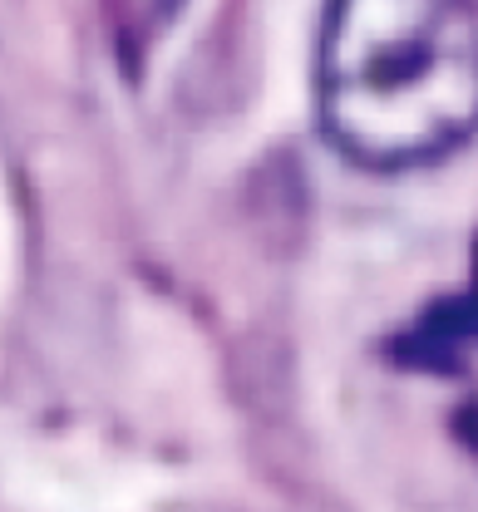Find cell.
I'll return each instance as SVG.
<instances>
[{
  "label": "cell",
  "instance_id": "cell-1",
  "mask_svg": "<svg viewBox=\"0 0 478 512\" xmlns=\"http://www.w3.org/2000/svg\"><path fill=\"white\" fill-rule=\"evenodd\" d=\"M316 124L360 168L400 173L478 133L474 0H326Z\"/></svg>",
  "mask_w": 478,
  "mask_h": 512
},
{
  "label": "cell",
  "instance_id": "cell-2",
  "mask_svg": "<svg viewBox=\"0 0 478 512\" xmlns=\"http://www.w3.org/2000/svg\"><path fill=\"white\" fill-rule=\"evenodd\" d=\"M478 345V247H474V276L459 296L434 301L410 330L395 340V360L419 365V370H454L459 350Z\"/></svg>",
  "mask_w": 478,
  "mask_h": 512
},
{
  "label": "cell",
  "instance_id": "cell-3",
  "mask_svg": "<svg viewBox=\"0 0 478 512\" xmlns=\"http://www.w3.org/2000/svg\"><path fill=\"white\" fill-rule=\"evenodd\" d=\"M178 5L183 0H104V10H109V25H114V35H119V50H148L158 35H163V25L178 15Z\"/></svg>",
  "mask_w": 478,
  "mask_h": 512
}]
</instances>
